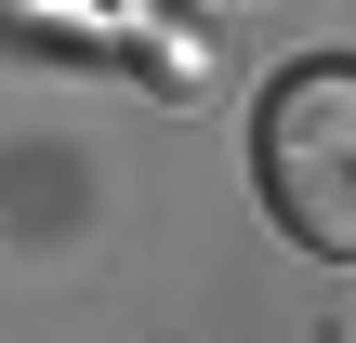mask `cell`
Listing matches in <instances>:
<instances>
[{
  "label": "cell",
  "instance_id": "obj_1",
  "mask_svg": "<svg viewBox=\"0 0 356 343\" xmlns=\"http://www.w3.org/2000/svg\"><path fill=\"white\" fill-rule=\"evenodd\" d=\"M251 159H264V212L304 251L356 264V66H291L251 119Z\"/></svg>",
  "mask_w": 356,
  "mask_h": 343
}]
</instances>
